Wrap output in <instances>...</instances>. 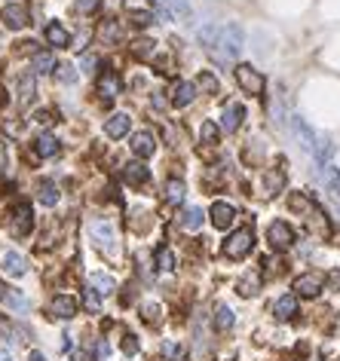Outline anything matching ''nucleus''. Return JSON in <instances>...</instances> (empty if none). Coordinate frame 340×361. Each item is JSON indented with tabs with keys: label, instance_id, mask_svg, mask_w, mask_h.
Returning a JSON list of instances; mask_svg holds the SVG:
<instances>
[{
	"label": "nucleus",
	"instance_id": "obj_1",
	"mask_svg": "<svg viewBox=\"0 0 340 361\" xmlns=\"http://www.w3.org/2000/svg\"><path fill=\"white\" fill-rule=\"evenodd\" d=\"M252 248H254V229L239 227L224 239V248H221V251H224V258H230V260H243L245 254H252Z\"/></svg>",
	"mask_w": 340,
	"mask_h": 361
},
{
	"label": "nucleus",
	"instance_id": "obj_2",
	"mask_svg": "<svg viewBox=\"0 0 340 361\" xmlns=\"http://www.w3.org/2000/svg\"><path fill=\"white\" fill-rule=\"evenodd\" d=\"M218 43H221V55L224 58H239V52L245 49V34L239 25H221L218 31Z\"/></svg>",
	"mask_w": 340,
	"mask_h": 361
},
{
	"label": "nucleus",
	"instance_id": "obj_3",
	"mask_svg": "<svg viewBox=\"0 0 340 361\" xmlns=\"http://www.w3.org/2000/svg\"><path fill=\"white\" fill-rule=\"evenodd\" d=\"M325 288V275L322 273H300L294 279V297H304V300H316Z\"/></svg>",
	"mask_w": 340,
	"mask_h": 361
},
{
	"label": "nucleus",
	"instance_id": "obj_4",
	"mask_svg": "<svg viewBox=\"0 0 340 361\" xmlns=\"http://www.w3.org/2000/svg\"><path fill=\"white\" fill-rule=\"evenodd\" d=\"M267 239H270V245L276 248V251H289L294 245V229L285 224V221H273V224L267 227Z\"/></svg>",
	"mask_w": 340,
	"mask_h": 361
},
{
	"label": "nucleus",
	"instance_id": "obj_5",
	"mask_svg": "<svg viewBox=\"0 0 340 361\" xmlns=\"http://www.w3.org/2000/svg\"><path fill=\"white\" fill-rule=\"evenodd\" d=\"M236 83L248 95H264V77H260L252 64H236Z\"/></svg>",
	"mask_w": 340,
	"mask_h": 361
},
{
	"label": "nucleus",
	"instance_id": "obj_6",
	"mask_svg": "<svg viewBox=\"0 0 340 361\" xmlns=\"http://www.w3.org/2000/svg\"><path fill=\"white\" fill-rule=\"evenodd\" d=\"M0 22H3V28H10V31H22L25 25H28V6L25 3H6L3 10H0Z\"/></svg>",
	"mask_w": 340,
	"mask_h": 361
},
{
	"label": "nucleus",
	"instance_id": "obj_7",
	"mask_svg": "<svg viewBox=\"0 0 340 361\" xmlns=\"http://www.w3.org/2000/svg\"><path fill=\"white\" fill-rule=\"evenodd\" d=\"M10 227H12V233L16 236H31V229H34V212H31V206H16L12 208V218H10Z\"/></svg>",
	"mask_w": 340,
	"mask_h": 361
},
{
	"label": "nucleus",
	"instance_id": "obj_8",
	"mask_svg": "<svg viewBox=\"0 0 340 361\" xmlns=\"http://www.w3.org/2000/svg\"><path fill=\"white\" fill-rule=\"evenodd\" d=\"M77 312H80V303H77L74 297H68V294H58V297H52V303H49V316L52 319L68 321V319H74Z\"/></svg>",
	"mask_w": 340,
	"mask_h": 361
},
{
	"label": "nucleus",
	"instance_id": "obj_9",
	"mask_svg": "<svg viewBox=\"0 0 340 361\" xmlns=\"http://www.w3.org/2000/svg\"><path fill=\"white\" fill-rule=\"evenodd\" d=\"M243 120H245V108L243 104H224V110H221V129L224 132H236L239 126H243Z\"/></svg>",
	"mask_w": 340,
	"mask_h": 361
},
{
	"label": "nucleus",
	"instance_id": "obj_10",
	"mask_svg": "<svg viewBox=\"0 0 340 361\" xmlns=\"http://www.w3.org/2000/svg\"><path fill=\"white\" fill-rule=\"evenodd\" d=\"M123 92V80L117 71H104L101 77H98V95L104 98V101H110V98H117Z\"/></svg>",
	"mask_w": 340,
	"mask_h": 361
},
{
	"label": "nucleus",
	"instance_id": "obj_11",
	"mask_svg": "<svg viewBox=\"0 0 340 361\" xmlns=\"http://www.w3.org/2000/svg\"><path fill=\"white\" fill-rule=\"evenodd\" d=\"M208 214H212V224L218 227V229H227V227L233 224V221H236V208H233L230 202H224V199L215 202L212 212H208Z\"/></svg>",
	"mask_w": 340,
	"mask_h": 361
},
{
	"label": "nucleus",
	"instance_id": "obj_12",
	"mask_svg": "<svg viewBox=\"0 0 340 361\" xmlns=\"http://www.w3.org/2000/svg\"><path fill=\"white\" fill-rule=\"evenodd\" d=\"M98 40H101L104 46H117L123 40V28L117 18H104L101 25H98Z\"/></svg>",
	"mask_w": 340,
	"mask_h": 361
},
{
	"label": "nucleus",
	"instance_id": "obj_13",
	"mask_svg": "<svg viewBox=\"0 0 340 361\" xmlns=\"http://www.w3.org/2000/svg\"><path fill=\"white\" fill-rule=\"evenodd\" d=\"M196 83H187V80H181V83H175V89H172V108H187V104H193V98H196Z\"/></svg>",
	"mask_w": 340,
	"mask_h": 361
},
{
	"label": "nucleus",
	"instance_id": "obj_14",
	"mask_svg": "<svg viewBox=\"0 0 340 361\" xmlns=\"http://www.w3.org/2000/svg\"><path fill=\"white\" fill-rule=\"evenodd\" d=\"M129 126H132V116L129 114H110V120L104 123V135L123 138V135H129Z\"/></svg>",
	"mask_w": 340,
	"mask_h": 361
},
{
	"label": "nucleus",
	"instance_id": "obj_15",
	"mask_svg": "<svg viewBox=\"0 0 340 361\" xmlns=\"http://www.w3.org/2000/svg\"><path fill=\"white\" fill-rule=\"evenodd\" d=\"M93 239L98 242L101 248H114V242H117V233H114V224L110 221H95L93 224Z\"/></svg>",
	"mask_w": 340,
	"mask_h": 361
},
{
	"label": "nucleus",
	"instance_id": "obj_16",
	"mask_svg": "<svg viewBox=\"0 0 340 361\" xmlns=\"http://www.w3.org/2000/svg\"><path fill=\"white\" fill-rule=\"evenodd\" d=\"M129 147H132V153L135 156H154V150H156V141H154V135L150 132H135L132 135V141H129Z\"/></svg>",
	"mask_w": 340,
	"mask_h": 361
},
{
	"label": "nucleus",
	"instance_id": "obj_17",
	"mask_svg": "<svg viewBox=\"0 0 340 361\" xmlns=\"http://www.w3.org/2000/svg\"><path fill=\"white\" fill-rule=\"evenodd\" d=\"M129 55L138 58V62H150V58L156 55V40H150V37H138V40L129 43Z\"/></svg>",
	"mask_w": 340,
	"mask_h": 361
},
{
	"label": "nucleus",
	"instance_id": "obj_18",
	"mask_svg": "<svg viewBox=\"0 0 340 361\" xmlns=\"http://www.w3.org/2000/svg\"><path fill=\"white\" fill-rule=\"evenodd\" d=\"M273 316L279 321H291L298 316V297L294 294H285V297H279L276 303H273Z\"/></svg>",
	"mask_w": 340,
	"mask_h": 361
},
{
	"label": "nucleus",
	"instance_id": "obj_19",
	"mask_svg": "<svg viewBox=\"0 0 340 361\" xmlns=\"http://www.w3.org/2000/svg\"><path fill=\"white\" fill-rule=\"evenodd\" d=\"M123 178H126V184H132V187H141V184H147L150 172H147V166H141L138 160H132V162L123 166Z\"/></svg>",
	"mask_w": 340,
	"mask_h": 361
},
{
	"label": "nucleus",
	"instance_id": "obj_20",
	"mask_svg": "<svg viewBox=\"0 0 340 361\" xmlns=\"http://www.w3.org/2000/svg\"><path fill=\"white\" fill-rule=\"evenodd\" d=\"M3 273L12 275V279H22V275L28 273V264H25V258L19 251H6L3 254Z\"/></svg>",
	"mask_w": 340,
	"mask_h": 361
},
{
	"label": "nucleus",
	"instance_id": "obj_21",
	"mask_svg": "<svg viewBox=\"0 0 340 361\" xmlns=\"http://www.w3.org/2000/svg\"><path fill=\"white\" fill-rule=\"evenodd\" d=\"M89 285H93L95 291L101 294V297H110V294L117 291V279H114V275H110V273H101V270L89 275Z\"/></svg>",
	"mask_w": 340,
	"mask_h": 361
},
{
	"label": "nucleus",
	"instance_id": "obj_22",
	"mask_svg": "<svg viewBox=\"0 0 340 361\" xmlns=\"http://www.w3.org/2000/svg\"><path fill=\"white\" fill-rule=\"evenodd\" d=\"M58 150H62V144H58L56 135H40L34 141V153L40 156V160H49V156H56Z\"/></svg>",
	"mask_w": 340,
	"mask_h": 361
},
{
	"label": "nucleus",
	"instance_id": "obj_23",
	"mask_svg": "<svg viewBox=\"0 0 340 361\" xmlns=\"http://www.w3.org/2000/svg\"><path fill=\"white\" fill-rule=\"evenodd\" d=\"M47 43H52L56 49H64V46H71L68 28H64V25H58V22H49L47 25Z\"/></svg>",
	"mask_w": 340,
	"mask_h": 361
},
{
	"label": "nucleus",
	"instance_id": "obj_24",
	"mask_svg": "<svg viewBox=\"0 0 340 361\" xmlns=\"http://www.w3.org/2000/svg\"><path fill=\"white\" fill-rule=\"evenodd\" d=\"M56 55H52V52H37L34 58H31V71H34V74H56Z\"/></svg>",
	"mask_w": 340,
	"mask_h": 361
},
{
	"label": "nucleus",
	"instance_id": "obj_25",
	"mask_svg": "<svg viewBox=\"0 0 340 361\" xmlns=\"http://www.w3.org/2000/svg\"><path fill=\"white\" fill-rule=\"evenodd\" d=\"M291 126H294V135L300 138V144H304L306 150H316V135H313V129L306 126V123L300 120V116H294V120H291Z\"/></svg>",
	"mask_w": 340,
	"mask_h": 361
},
{
	"label": "nucleus",
	"instance_id": "obj_26",
	"mask_svg": "<svg viewBox=\"0 0 340 361\" xmlns=\"http://www.w3.org/2000/svg\"><path fill=\"white\" fill-rule=\"evenodd\" d=\"M236 291L243 294V297H254V294L260 291V275H258V273H245L243 279H239Z\"/></svg>",
	"mask_w": 340,
	"mask_h": 361
},
{
	"label": "nucleus",
	"instance_id": "obj_27",
	"mask_svg": "<svg viewBox=\"0 0 340 361\" xmlns=\"http://www.w3.org/2000/svg\"><path fill=\"white\" fill-rule=\"evenodd\" d=\"M58 196H62V193H58L56 181H43L40 187H37V199H40L47 208H52V206H56V202H58Z\"/></svg>",
	"mask_w": 340,
	"mask_h": 361
},
{
	"label": "nucleus",
	"instance_id": "obj_28",
	"mask_svg": "<svg viewBox=\"0 0 340 361\" xmlns=\"http://www.w3.org/2000/svg\"><path fill=\"white\" fill-rule=\"evenodd\" d=\"M160 352L166 361H187V349L181 343H175V340H166V343L160 346Z\"/></svg>",
	"mask_w": 340,
	"mask_h": 361
},
{
	"label": "nucleus",
	"instance_id": "obj_29",
	"mask_svg": "<svg viewBox=\"0 0 340 361\" xmlns=\"http://www.w3.org/2000/svg\"><path fill=\"white\" fill-rule=\"evenodd\" d=\"M233 321H236V312H233L227 303H221L218 310H215V325H218V331H227V327H233Z\"/></svg>",
	"mask_w": 340,
	"mask_h": 361
},
{
	"label": "nucleus",
	"instance_id": "obj_30",
	"mask_svg": "<svg viewBox=\"0 0 340 361\" xmlns=\"http://www.w3.org/2000/svg\"><path fill=\"white\" fill-rule=\"evenodd\" d=\"M181 227L191 229V233H196V229L202 227V208H187V212L181 214Z\"/></svg>",
	"mask_w": 340,
	"mask_h": 361
},
{
	"label": "nucleus",
	"instance_id": "obj_31",
	"mask_svg": "<svg viewBox=\"0 0 340 361\" xmlns=\"http://www.w3.org/2000/svg\"><path fill=\"white\" fill-rule=\"evenodd\" d=\"M141 319H145L147 325L160 327L162 325V306L160 303H145V306H141Z\"/></svg>",
	"mask_w": 340,
	"mask_h": 361
},
{
	"label": "nucleus",
	"instance_id": "obj_32",
	"mask_svg": "<svg viewBox=\"0 0 340 361\" xmlns=\"http://www.w3.org/2000/svg\"><path fill=\"white\" fill-rule=\"evenodd\" d=\"M129 25H132V28H147V25H154V12L150 10H129Z\"/></svg>",
	"mask_w": 340,
	"mask_h": 361
},
{
	"label": "nucleus",
	"instance_id": "obj_33",
	"mask_svg": "<svg viewBox=\"0 0 340 361\" xmlns=\"http://www.w3.org/2000/svg\"><path fill=\"white\" fill-rule=\"evenodd\" d=\"M31 98H34V77L25 74V77H19V101L28 104Z\"/></svg>",
	"mask_w": 340,
	"mask_h": 361
},
{
	"label": "nucleus",
	"instance_id": "obj_34",
	"mask_svg": "<svg viewBox=\"0 0 340 361\" xmlns=\"http://www.w3.org/2000/svg\"><path fill=\"white\" fill-rule=\"evenodd\" d=\"M156 266H160L162 273H172L175 266V254H172V248H160V251H156Z\"/></svg>",
	"mask_w": 340,
	"mask_h": 361
},
{
	"label": "nucleus",
	"instance_id": "obj_35",
	"mask_svg": "<svg viewBox=\"0 0 340 361\" xmlns=\"http://www.w3.org/2000/svg\"><path fill=\"white\" fill-rule=\"evenodd\" d=\"M80 297H83V306H86L89 312H98V310H101V300H98L101 294H98L93 285H89V288H83V294H80Z\"/></svg>",
	"mask_w": 340,
	"mask_h": 361
},
{
	"label": "nucleus",
	"instance_id": "obj_36",
	"mask_svg": "<svg viewBox=\"0 0 340 361\" xmlns=\"http://www.w3.org/2000/svg\"><path fill=\"white\" fill-rule=\"evenodd\" d=\"M196 86L206 92V95H218V80H215V74H208V71H202V74H199Z\"/></svg>",
	"mask_w": 340,
	"mask_h": 361
},
{
	"label": "nucleus",
	"instance_id": "obj_37",
	"mask_svg": "<svg viewBox=\"0 0 340 361\" xmlns=\"http://www.w3.org/2000/svg\"><path fill=\"white\" fill-rule=\"evenodd\" d=\"M184 193H187V187H184V184H181V181H169L166 184V199L169 202H181V199H184Z\"/></svg>",
	"mask_w": 340,
	"mask_h": 361
},
{
	"label": "nucleus",
	"instance_id": "obj_38",
	"mask_svg": "<svg viewBox=\"0 0 340 361\" xmlns=\"http://www.w3.org/2000/svg\"><path fill=\"white\" fill-rule=\"evenodd\" d=\"M218 132H221V126H215L212 120H206L199 126V138H202V144H215L218 141Z\"/></svg>",
	"mask_w": 340,
	"mask_h": 361
},
{
	"label": "nucleus",
	"instance_id": "obj_39",
	"mask_svg": "<svg viewBox=\"0 0 340 361\" xmlns=\"http://www.w3.org/2000/svg\"><path fill=\"white\" fill-rule=\"evenodd\" d=\"M282 184H285V175L282 172H267V178H264V190H267V193H279V190H282Z\"/></svg>",
	"mask_w": 340,
	"mask_h": 361
},
{
	"label": "nucleus",
	"instance_id": "obj_40",
	"mask_svg": "<svg viewBox=\"0 0 340 361\" xmlns=\"http://www.w3.org/2000/svg\"><path fill=\"white\" fill-rule=\"evenodd\" d=\"M289 206L294 208V212H300V214H313V206H310V199H306V196H300V193H291Z\"/></svg>",
	"mask_w": 340,
	"mask_h": 361
},
{
	"label": "nucleus",
	"instance_id": "obj_41",
	"mask_svg": "<svg viewBox=\"0 0 340 361\" xmlns=\"http://www.w3.org/2000/svg\"><path fill=\"white\" fill-rule=\"evenodd\" d=\"M162 3H166V10L172 16H187L191 12V0H162Z\"/></svg>",
	"mask_w": 340,
	"mask_h": 361
},
{
	"label": "nucleus",
	"instance_id": "obj_42",
	"mask_svg": "<svg viewBox=\"0 0 340 361\" xmlns=\"http://www.w3.org/2000/svg\"><path fill=\"white\" fill-rule=\"evenodd\" d=\"M56 77H58L62 83H74V80H77V68H74V64H68V62H62V64L56 68Z\"/></svg>",
	"mask_w": 340,
	"mask_h": 361
},
{
	"label": "nucleus",
	"instance_id": "obj_43",
	"mask_svg": "<svg viewBox=\"0 0 340 361\" xmlns=\"http://www.w3.org/2000/svg\"><path fill=\"white\" fill-rule=\"evenodd\" d=\"M12 334H16V331H12L10 321L0 319V349H6L10 343H16V337H12Z\"/></svg>",
	"mask_w": 340,
	"mask_h": 361
},
{
	"label": "nucleus",
	"instance_id": "obj_44",
	"mask_svg": "<svg viewBox=\"0 0 340 361\" xmlns=\"http://www.w3.org/2000/svg\"><path fill=\"white\" fill-rule=\"evenodd\" d=\"M3 300H6V306H12V310H19V312L28 310V300H25L19 291H6V297H3Z\"/></svg>",
	"mask_w": 340,
	"mask_h": 361
},
{
	"label": "nucleus",
	"instance_id": "obj_45",
	"mask_svg": "<svg viewBox=\"0 0 340 361\" xmlns=\"http://www.w3.org/2000/svg\"><path fill=\"white\" fill-rule=\"evenodd\" d=\"M74 10L83 12V16H89V12L101 10V0H74Z\"/></svg>",
	"mask_w": 340,
	"mask_h": 361
},
{
	"label": "nucleus",
	"instance_id": "obj_46",
	"mask_svg": "<svg viewBox=\"0 0 340 361\" xmlns=\"http://www.w3.org/2000/svg\"><path fill=\"white\" fill-rule=\"evenodd\" d=\"M123 352H126V356H135V352H138V337H135V334H123Z\"/></svg>",
	"mask_w": 340,
	"mask_h": 361
},
{
	"label": "nucleus",
	"instance_id": "obj_47",
	"mask_svg": "<svg viewBox=\"0 0 340 361\" xmlns=\"http://www.w3.org/2000/svg\"><path fill=\"white\" fill-rule=\"evenodd\" d=\"M325 169V178H328V190L331 193H340V175L335 172V169H328V166H322Z\"/></svg>",
	"mask_w": 340,
	"mask_h": 361
},
{
	"label": "nucleus",
	"instance_id": "obj_48",
	"mask_svg": "<svg viewBox=\"0 0 340 361\" xmlns=\"http://www.w3.org/2000/svg\"><path fill=\"white\" fill-rule=\"evenodd\" d=\"M34 120H37V123H40V126H49V123H52V120H56V116H52V114H49V110H37V114H34Z\"/></svg>",
	"mask_w": 340,
	"mask_h": 361
},
{
	"label": "nucleus",
	"instance_id": "obj_49",
	"mask_svg": "<svg viewBox=\"0 0 340 361\" xmlns=\"http://www.w3.org/2000/svg\"><path fill=\"white\" fill-rule=\"evenodd\" d=\"M80 68H83V71H95V58H93V55H83V58H80Z\"/></svg>",
	"mask_w": 340,
	"mask_h": 361
},
{
	"label": "nucleus",
	"instance_id": "obj_50",
	"mask_svg": "<svg viewBox=\"0 0 340 361\" xmlns=\"http://www.w3.org/2000/svg\"><path fill=\"white\" fill-rule=\"evenodd\" d=\"M71 361H93V356H89L86 349H77V352H74V358H71Z\"/></svg>",
	"mask_w": 340,
	"mask_h": 361
},
{
	"label": "nucleus",
	"instance_id": "obj_51",
	"mask_svg": "<svg viewBox=\"0 0 340 361\" xmlns=\"http://www.w3.org/2000/svg\"><path fill=\"white\" fill-rule=\"evenodd\" d=\"M28 361H47V356L43 352H28Z\"/></svg>",
	"mask_w": 340,
	"mask_h": 361
},
{
	"label": "nucleus",
	"instance_id": "obj_52",
	"mask_svg": "<svg viewBox=\"0 0 340 361\" xmlns=\"http://www.w3.org/2000/svg\"><path fill=\"white\" fill-rule=\"evenodd\" d=\"M0 361H10V352L6 349H0Z\"/></svg>",
	"mask_w": 340,
	"mask_h": 361
},
{
	"label": "nucleus",
	"instance_id": "obj_53",
	"mask_svg": "<svg viewBox=\"0 0 340 361\" xmlns=\"http://www.w3.org/2000/svg\"><path fill=\"white\" fill-rule=\"evenodd\" d=\"M0 297H6V288H3V282H0Z\"/></svg>",
	"mask_w": 340,
	"mask_h": 361
}]
</instances>
